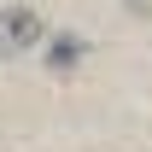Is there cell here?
Masks as SVG:
<instances>
[{"label":"cell","mask_w":152,"mask_h":152,"mask_svg":"<svg viewBox=\"0 0 152 152\" xmlns=\"http://www.w3.org/2000/svg\"><path fill=\"white\" fill-rule=\"evenodd\" d=\"M0 53H6V35H0Z\"/></svg>","instance_id":"cell-3"},{"label":"cell","mask_w":152,"mask_h":152,"mask_svg":"<svg viewBox=\"0 0 152 152\" xmlns=\"http://www.w3.org/2000/svg\"><path fill=\"white\" fill-rule=\"evenodd\" d=\"M82 53H88V41H82V35H58L53 47H47V70H70Z\"/></svg>","instance_id":"cell-2"},{"label":"cell","mask_w":152,"mask_h":152,"mask_svg":"<svg viewBox=\"0 0 152 152\" xmlns=\"http://www.w3.org/2000/svg\"><path fill=\"white\" fill-rule=\"evenodd\" d=\"M0 35H6V47H35L41 41V12L35 6H6L0 12Z\"/></svg>","instance_id":"cell-1"}]
</instances>
